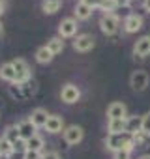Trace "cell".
Wrapping results in <instances>:
<instances>
[{
  "mask_svg": "<svg viewBox=\"0 0 150 159\" xmlns=\"http://www.w3.org/2000/svg\"><path fill=\"white\" fill-rule=\"evenodd\" d=\"M105 146H107V150H111L113 153L115 152H118V150H133V146H135V139H133V135H129V133H116V135H107V139H105Z\"/></svg>",
  "mask_w": 150,
  "mask_h": 159,
  "instance_id": "6da1fadb",
  "label": "cell"
},
{
  "mask_svg": "<svg viewBox=\"0 0 150 159\" xmlns=\"http://www.w3.org/2000/svg\"><path fill=\"white\" fill-rule=\"evenodd\" d=\"M118 26H120V21L115 13H103V17L100 19V28L105 36H113L118 32Z\"/></svg>",
  "mask_w": 150,
  "mask_h": 159,
  "instance_id": "7a4b0ae2",
  "label": "cell"
},
{
  "mask_svg": "<svg viewBox=\"0 0 150 159\" xmlns=\"http://www.w3.org/2000/svg\"><path fill=\"white\" fill-rule=\"evenodd\" d=\"M148 81H150V77L144 69H137L131 73L129 77V86L135 90V92H144L146 86H148Z\"/></svg>",
  "mask_w": 150,
  "mask_h": 159,
  "instance_id": "3957f363",
  "label": "cell"
},
{
  "mask_svg": "<svg viewBox=\"0 0 150 159\" xmlns=\"http://www.w3.org/2000/svg\"><path fill=\"white\" fill-rule=\"evenodd\" d=\"M60 98L66 105H73V103H77L79 98H81V90L77 84H73V83H68L62 86V92H60Z\"/></svg>",
  "mask_w": 150,
  "mask_h": 159,
  "instance_id": "277c9868",
  "label": "cell"
},
{
  "mask_svg": "<svg viewBox=\"0 0 150 159\" xmlns=\"http://www.w3.org/2000/svg\"><path fill=\"white\" fill-rule=\"evenodd\" d=\"M13 67H15V73H17V83L15 84H26L28 81H30V67H28V64L23 60V58H15L13 62Z\"/></svg>",
  "mask_w": 150,
  "mask_h": 159,
  "instance_id": "5b68a950",
  "label": "cell"
},
{
  "mask_svg": "<svg viewBox=\"0 0 150 159\" xmlns=\"http://www.w3.org/2000/svg\"><path fill=\"white\" fill-rule=\"evenodd\" d=\"M77 28H79L77 26V19L75 17H66L58 25V36L60 38H71V36L77 34Z\"/></svg>",
  "mask_w": 150,
  "mask_h": 159,
  "instance_id": "8992f818",
  "label": "cell"
},
{
  "mask_svg": "<svg viewBox=\"0 0 150 159\" xmlns=\"http://www.w3.org/2000/svg\"><path fill=\"white\" fill-rule=\"evenodd\" d=\"M83 137H85V131H83V127H79V125H68V127L64 129V140H66V144H69V146L79 144V142L83 140Z\"/></svg>",
  "mask_w": 150,
  "mask_h": 159,
  "instance_id": "52a82bcc",
  "label": "cell"
},
{
  "mask_svg": "<svg viewBox=\"0 0 150 159\" xmlns=\"http://www.w3.org/2000/svg\"><path fill=\"white\" fill-rule=\"evenodd\" d=\"M94 45H96V39L90 34H81V36H77V39L73 41V49L77 52H88V51L94 49Z\"/></svg>",
  "mask_w": 150,
  "mask_h": 159,
  "instance_id": "ba28073f",
  "label": "cell"
},
{
  "mask_svg": "<svg viewBox=\"0 0 150 159\" xmlns=\"http://www.w3.org/2000/svg\"><path fill=\"white\" fill-rule=\"evenodd\" d=\"M107 118L109 120H122V118H128V109L124 103L120 101H113L109 107H107Z\"/></svg>",
  "mask_w": 150,
  "mask_h": 159,
  "instance_id": "9c48e42d",
  "label": "cell"
},
{
  "mask_svg": "<svg viewBox=\"0 0 150 159\" xmlns=\"http://www.w3.org/2000/svg\"><path fill=\"white\" fill-rule=\"evenodd\" d=\"M133 54L137 58H146L150 54V36H143L133 45Z\"/></svg>",
  "mask_w": 150,
  "mask_h": 159,
  "instance_id": "30bf717a",
  "label": "cell"
},
{
  "mask_svg": "<svg viewBox=\"0 0 150 159\" xmlns=\"http://www.w3.org/2000/svg\"><path fill=\"white\" fill-rule=\"evenodd\" d=\"M141 28H143V17H141V15L131 13V15L126 17V21H124V30H126L128 34H135V32L141 30Z\"/></svg>",
  "mask_w": 150,
  "mask_h": 159,
  "instance_id": "8fae6325",
  "label": "cell"
},
{
  "mask_svg": "<svg viewBox=\"0 0 150 159\" xmlns=\"http://www.w3.org/2000/svg\"><path fill=\"white\" fill-rule=\"evenodd\" d=\"M126 133H129V135H139V133H143V116H128L126 118Z\"/></svg>",
  "mask_w": 150,
  "mask_h": 159,
  "instance_id": "7c38bea8",
  "label": "cell"
},
{
  "mask_svg": "<svg viewBox=\"0 0 150 159\" xmlns=\"http://www.w3.org/2000/svg\"><path fill=\"white\" fill-rule=\"evenodd\" d=\"M49 112L45 111V109H41V107H38V109H34L32 111V114L28 116V120L36 125V127H45V124H47V120H49Z\"/></svg>",
  "mask_w": 150,
  "mask_h": 159,
  "instance_id": "4fadbf2b",
  "label": "cell"
},
{
  "mask_svg": "<svg viewBox=\"0 0 150 159\" xmlns=\"http://www.w3.org/2000/svg\"><path fill=\"white\" fill-rule=\"evenodd\" d=\"M45 129H47V133H51V135H56V133L64 131V120H62V116L51 114L49 120H47V124H45Z\"/></svg>",
  "mask_w": 150,
  "mask_h": 159,
  "instance_id": "5bb4252c",
  "label": "cell"
},
{
  "mask_svg": "<svg viewBox=\"0 0 150 159\" xmlns=\"http://www.w3.org/2000/svg\"><path fill=\"white\" fill-rule=\"evenodd\" d=\"M0 79H2V81H8V83H13V84L17 83V73H15V67H13L12 62L0 66Z\"/></svg>",
  "mask_w": 150,
  "mask_h": 159,
  "instance_id": "9a60e30c",
  "label": "cell"
},
{
  "mask_svg": "<svg viewBox=\"0 0 150 159\" xmlns=\"http://www.w3.org/2000/svg\"><path fill=\"white\" fill-rule=\"evenodd\" d=\"M36 125L26 118V120H23V122H19V131H21V139H25V140H30L32 137H36L38 133H36Z\"/></svg>",
  "mask_w": 150,
  "mask_h": 159,
  "instance_id": "2e32d148",
  "label": "cell"
},
{
  "mask_svg": "<svg viewBox=\"0 0 150 159\" xmlns=\"http://www.w3.org/2000/svg\"><path fill=\"white\" fill-rule=\"evenodd\" d=\"M73 13H75V19H77V21H88V19L92 17V8L87 6L85 2H81V0H79V2L75 4Z\"/></svg>",
  "mask_w": 150,
  "mask_h": 159,
  "instance_id": "e0dca14e",
  "label": "cell"
},
{
  "mask_svg": "<svg viewBox=\"0 0 150 159\" xmlns=\"http://www.w3.org/2000/svg\"><path fill=\"white\" fill-rule=\"evenodd\" d=\"M47 49L56 56V54H60L62 51H64V38H60V36H54V38H51L49 41H47Z\"/></svg>",
  "mask_w": 150,
  "mask_h": 159,
  "instance_id": "ac0fdd59",
  "label": "cell"
},
{
  "mask_svg": "<svg viewBox=\"0 0 150 159\" xmlns=\"http://www.w3.org/2000/svg\"><path fill=\"white\" fill-rule=\"evenodd\" d=\"M53 58H54V54L47 49V45H43V47H40L36 51V62L38 64H49Z\"/></svg>",
  "mask_w": 150,
  "mask_h": 159,
  "instance_id": "d6986e66",
  "label": "cell"
},
{
  "mask_svg": "<svg viewBox=\"0 0 150 159\" xmlns=\"http://www.w3.org/2000/svg\"><path fill=\"white\" fill-rule=\"evenodd\" d=\"M107 131H109V135L124 133V131H126V118H122V120H109Z\"/></svg>",
  "mask_w": 150,
  "mask_h": 159,
  "instance_id": "ffe728a7",
  "label": "cell"
},
{
  "mask_svg": "<svg viewBox=\"0 0 150 159\" xmlns=\"http://www.w3.org/2000/svg\"><path fill=\"white\" fill-rule=\"evenodd\" d=\"M60 6H62V0H43V2H41V10H43V13H47V15L56 13V11L60 10Z\"/></svg>",
  "mask_w": 150,
  "mask_h": 159,
  "instance_id": "44dd1931",
  "label": "cell"
},
{
  "mask_svg": "<svg viewBox=\"0 0 150 159\" xmlns=\"http://www.w3.org/2000/svg\"><path fill=\"white\" fill-rule=\"evenodd\" d=\"M4 139H6V140H10L12 144H13L15 140H19V139H21V131H19V125H10V127L4 131Z\"/></svg>",
  "mask_w": 150,
  "mask_h": 159,
  "instance_id": "7402d4cb",
  "label": "cell"
},
{
  "mask_svg": "<svg viewBox=\"0 0 150 159\" xmlns=\"http://www.w3.org/2000/svg\"><path fill=\"white\" fill-rule=\"evenodd\" d=\"M0 153H2V157H6V159L13 153V144L10 140H6L4 137L0 139Z\"/></svg>",
  "mask_w": 150,
  "mask_h": 159,
  "instance_id": "603a6c76",
  "label": "cell"
},
{
  "mask_svg": "<svg viewBox=\"0 0 150 159\" xmlns=\"http://www.w3.org/2000/svg\"><path fill=\"white\" fill-rule=\"evenodd\" d=\"M26 144H28V150H32V152H41L43 150V139L40 135H36L30 140H26Z\"/></svg>",
  "mask_w": 150,
  "mask_h": 159,
  "instance_id": "cb8c5ba5",
  "label": "cell"
},
{
  "mask_svg": "<svg viewBox=\"0 0 150 159\" xmlns=\"http://www.w3.org/2000/svg\"><path fill=\"white\" fill-rule=\"evenodd\" d=\"M28 150V144H26V140L25 139H19V140H15L13 142V153L17 152V153H23L25 155V152Z\"/></svg>",
  "mask_w": 150,
  "mask_h": 159,
  "instance_id": "d4e9b609",
  "label": "cell"
},
{
  "mask_svg": "<svg viewBox=\"0 0 150 159\" xmlns=\"http://www.w3.org/2000/svg\"><path fill=\"white\" fill-rule=\"evenodd\" d=\"M23 159H43V155H41V152L26 150V152H25V155H23Z\"/></svg>",
  "mask_w": 150,
  "mask_h": 159,
  "instance_id": "484cf974",
  "label": "cell"
},
{
  "mask_svg": "<svg viewBox=\"0 0 150 159\" xmlns=\"http://www.w3.org/2000/svg\"><path fill=\"white\" fill-rule=\"evenodd\" d=\"M143 133L150 135V112H146L143 116Z\"/></svg>",
  "mask_w": 150,
  "mask_h": 159,
  "instance_id": "4316f807",
  "label": "cell"
},
{
  "mask_svg": "<svg viewBox=\"0 0 150 159\" xmlns=\"http://www.w3.org/2000/svg\"><path fill=\"white\" fill-rule=\"evenodd\" d=\"M129 150H118V152H115L113 153V159H129Z\"/></svg>",
  "mask_w": 150,
  "mask_h": 159,
  "instance_id": "83f0119b",
  "label": "cell"
},
{
  "mask_svg": "<svg viewBox=\"0 0 150 159\" xmlns=\"http://www.w3.org/2000/svg\"><path fill=\"white\" fill-rule=\"evenodd\" d=\"M81 2H85L87 6H90L94 10V8H101V4L105 2V0H81Z\"/></svg>",
  "mask_w": 150,
  "mask_h": 159,
  "instance_id": "f1b7e54d",
  "label": "cell"
},
{
  "mask_svg": "<svg viewBox=\"0 0 150 159\" xmlns=\"http://www.w3.org/2000/svg\"><path fill=\"white\" fill-rule=\"evenodd\" d=\"M115 2V6H118V8H128L129 4H131V0H113Z\"/></svg>",
  "mask_w": 150,
  "mask_h": 159,
  "instance_id": "f546056e",
  "label": "cell"
},
{
  "mask_svg": "<svg viewBox=\"0 0 150 159\" xmlns=\"http://www.w3.org/2000/svg\"><path fill=\"white\" fill-rule=\"evenodd\" d=\"M43 159H62V157L58 155V152H47L43 153Z\"/></svg>",
  "mask_w": 150,
  "mask_h": 159,
  "instance_id": "4dcf8cb0",
  "label": "cell"
},
{
  "mask_svg": "<svg viewBox=\"0 0 150 159\" xmlns=\"http://www.w3.org/2000/svg\"><path fill=\"white\" fill-rule=\"evenodd\" d=\"M144 10L150 13V0H144Z\"/></svg>",
  "mask_w": 150,
  "mask_h": 159,
  "instance_id": "1f68e13d",
  "label": "cell"
},
{
  "mask_svg": "<svg viewBox=\"0 0 150 159\" xmlns=\"http://www.w3.org/2000/svg\"><path fill=\"white\" fill-rule=\"evenodd\" d=\"M4 34V26H2V21H0V36Z\"/></svg>",
  "mask_w": 150,
  "mask_h": 159,
  "instance_id": "d6a6232c",
  "label": "cell"
},
{
  "mask_svg": "<svg viewBox=\"0 0 150 159\" xmlns=\"http://www.w3.org/2000/svg\"><path fill=\"white\" fill-rule=\"evenodd\" d=\"M139 159H150V155H141Z\"/></svg>",
  "mask_w": 150,
  "mask_h": 159,
  "instance_id": "836d02e7",
  "label": "cell"
},
{
  "mask_svg": "<svg viewBox=\"0 0 150 159\" xmlns=\"http://www.w3.org/2000/svg\"><path fill=\"white\" fill-rule=\"evenodd\" d=\"M6 2H8V0H0V6H4Z\"/></svg>",
  "mask_w": 150,
  "mask_h": 159,
  "instance_id": "e575fe53",
  "label": "cell"
},
{
  "mask_svg": "<svg viewBox=\"0 0 150 159\" xmlns=\"http://www.w3.org/2000/svg\"><path fill=\"white\" fill-rule=\"evenodd\" d=\"M0 159H2V153H0Z\"/></svg>",
  "mask_w": 150,
  "mask_h": 159,
  "instance_id": "d590c367",
  "label": "cell"
}]
</instances>
